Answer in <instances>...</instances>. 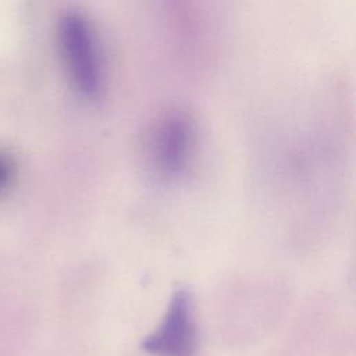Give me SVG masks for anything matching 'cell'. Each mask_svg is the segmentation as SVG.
<instances>
[{"label": "cell", "mask_w": 356, "mask_h": 356, "mask_svg": "<svg viewBox=\"0 0 356 356\" xmlns=\"http://www.w3.org/2000/svg\"><path fill=\"white\" fill-rule=\"evenodd\" d=\"M15 178V164L13 159L0 152V195L7 192L8 186L13 185Z\"/></svg>", "instance_id": "277c9868"}, {"label": "cell", "mask_w": 356, "mask_h": 356, "mask_svg": "<svg viewBox=\"0 0 356 356\" xmlns=\"http://www.w3.org/2000/svg\"><path fill=\"white\" fill-rule=\"evenodd\" d=\"M195 152V127L184 113H168L150 132L147 160L161 181H178L189 170Z\"/></svg>", "instance_id": "7a4b0ae2"}, {"label": "cell", "mask_w": 356, "mask_h": 356, "mask_svg": "<svg viewBox=\"0 0 356 356\" xmlns=\"http://www.w3.org/2000/svg\"><path fill=\"white\" fill-rule=\"evenodd\" d=\"M58 44L74 89L83 100L99 102L106 90V76L99 39L90 21L76 11L63 14Z\"/></svg>", "instance_id": "6da1fadb"}, {"label": "cell", "mask_w": 356, "mask_h": 356, "mask_svg": "<svg viewBox=\"0 0 356 356\" xmlns=\"http://www.w3.org/2000/svg\"><path fill=\"white\" fill-rule=\"evenodd\" d=\"M197 324L191 291L177 288L159 325L143 338L140 348L150 356H196Z\"/></svg>", "instance_id": "3957f363"}]
</instances>
